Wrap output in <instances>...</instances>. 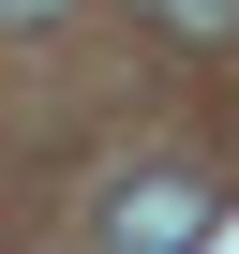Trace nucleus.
<instances>
[{
  "instance_id": "nucleus-2",
  "label": "nucleus",
  "mask_w": 239,
  "mask_h": 254,
  "mask_svg": "<svg viewBox=\"0 0 239 254\" xmlns=\"http://www.w3.org/2000/svg\"><path fill=\"white\" fill-rule=\"evenodd\" d=\"M165 45H239V0H135Z\"/></svg>"
},
{
  "instance_id": "nucleus-1",
  "label": "nucleus",
  "mask_w": 239,
  "mask_h": 254,
  "mask_svg": "<svg viewBox=\"0 0 239 254\" xmlns=\"http://www.w3.org/2000/svg\"><path fill=\"white\" fill-rule=\"evenodd\" d=\"M209 224H224V194L194 180V165H135V180H105V254H209Z\"/></svg>"
},
{
  "instance_id": "nucleus-3",
  "label": "nucleus",
  "mask_w": 239,
  "mask_h": 254,
  "mask_svg": "<svg viewBox=\"0 0 239 254\" xmlns=\"http://www.w3.org/2000/svg\"><path fill=\"white\" fill-rule=\"evenodd\" d=\"M75 15V0H0V30H60Z\"/></svg>"
}]
</instances>
